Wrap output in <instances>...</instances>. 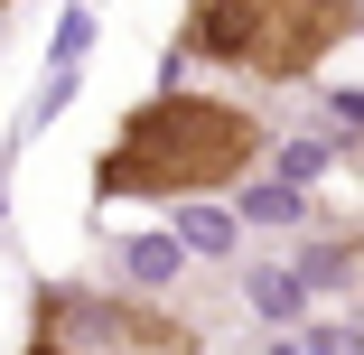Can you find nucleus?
I'll list each match as a JSON object with an SVG mask.
<instances>
[{"label": "nucleus", "instance_id": "3", "mask_svg": "<svg viewBox=\"0 0 364 355\" xmlns=\"http://www.w3.org/2000/svg\"><path fill=\"white\" fill-rule=\"evenodd\" d=\"M75 318H85V327H103L122 355H205V337H196L187 318L150 309V300H112V290H85V300H75Z\"/></svg>", "mask_w": 364, "mask_h": 355}, {"label": "nucleus", "instance_id": "4", "mask_svg": "<svg viewBox=\"0 0 364 355\" xmlns=\"http://www.w3.org/2000/svg\"><path fill=\"white\" fill-rule=\"evenodd\" d=\"M19 355H75V346H65V327H56V318H47V309H38V337H28V346H19Z\"/></svg>", "mask_w": 364, "mask_h": 355}, {"label": "nucleus", "instance_id": "2", "mask_svg": "<svg viewBox=\"0 0 364 355\" xmlns=\"http://www.w3.org/2000/svg\"><path fill=\"white\" fill-rule=\"evenodd\" d=\"M355 38V0H187L178 47L225 65V75L299 85Z\"/></svg>", "mask_w": 364, "mask_h": 355}, {"label": "nucleus", "instance_id": "1", "mask_svg": "<svg viewBox=\"0 0 364 355\" xmlns=\"http://www.w3.org/2000/svg\"><path fill=\"white\" fill-rule=\"evenodd\" d=\"M262 169V122L225 94H150V103H131L122 131H112V150L94 159V196H215V187H234Z\"/></svg>", "mask_w": 364, "mask_h": 355}]
</instances>
